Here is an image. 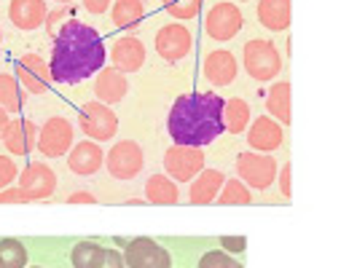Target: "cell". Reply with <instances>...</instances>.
Listing matches in <instances>:
<instances>
[{
	"instance_id": "cell-9",
	"label": "cell",
	"mask_w": 357,
	"mask_h": 268,
	"mask_svg": "<svg viewBox=\"0 0 357 268\" xmlns=\"http://www.w3.org/2000/svg\"><path fill=\"white\" fill-rule=\"evenodd\" d=\"M236 175L250 188H268L277 180V161H274V156L245 153L236 159Z\"/></svg>"
},
{
	"instance_id": "cell-31",
	"label": "cell",
	"mask_w": 357,
	"mask_h": 268,
	"mask_svg": "<svg viewBox=\"0 0 357 268\" xmlns=\"http://www.w3.org/2000/svg\"><path fill=\"white\" fill-rule=\"evenodd\" d=\"M164 8L175 19H194L202 11V0H164Z\"/></svg>"
},
{
	"instance_id": "cell-25",
	"label": "cell",
	"mask_w": 357,
	"mask_h": 268,
	"mask_svg": "<svg viewBox=\"0 0 357 268\" xmlns=\"http://www.w3.org/2000/svg\"><path fill=\"white\" fill-rule=\"evenodd\" d=\"M24 97H27V91H22L17 78L3 72L0 75V107L6 113H19L24 107Z\"/></svg>"
},
{
	"instance_id": "cell-26",
	"label": "cell",
	"mask_w": 357,
	"mask_h": 268,
	"mask_svg": "<svg viewBox=\"0 0 357 268\" xmlns=\"http://www.w3.org/2000/svg\"><path fill=\"white\" fill-rule=\"evenodd\" d=\"M223 126L231 132V134H239L250 126V105L245 100H229L223 105Z\"/></svg>"
},
{
	"instance_id": "cell-41",
	"label": "cell",
	"mask_w": 357,
	"mask_h": 268,
	"mask_svg": "<svg viewBox=\"0 0 357 268\" xmlns=\"http://www.w3.org/2000/svg\"><path fill=\"white\" fill-rule=\"evenodd\" d=\"M6 126H8V113L0 107V137H3V132H6Z\"/></svg>"
},
{
	"instance_id": "cell-5",
	"label": "cell",
	"mask_w": 357,
	"mask_h": 268,
	"mask_svg": "<svg viewBox=\"0 0 357 268\" xmlns=\"http://www.w3.org/2000/svg\"><path fill=\"white\" fill-rule=\"evenodd\" d=\"M164 169L169 178L180 180V182L194 180L204 169V153L191 145H172L164 156Z\"/></svg>"
},
{
	"instance_id": "cell-24",
	"label": "cell",
	"mask_w": 357,
	"mask_h": 268,
	"mask_svg": "<svg viewBox=\"0 0 357 268\" xmlns=\"http://www.w3.org/2000/svg\"><path fill=\"white\" fill-rule=\"evenodd\" d=\"M145 196L151 204H178V188H175V182L169 178H164V175H153V178H148L145 182Z\"/></svg>"
},
{
	"instance_id": "cell-34",
	"label": "cell",
	"mask_w": 357,
	"mask_h": 268,
	"mask_svg": "<svg viewBox=\"0 0 357 268\" xmlns=\"http://www.w3.org/2000/svg\"><path fill=\"white\" fill-rule=\"evenodd\" d=\"M97 268H126L124 255L119 250H102V258H100Z\"/></svg>"
},
{
	"instance_id": "cell-28",
	"label": "cell",
	"mask_w": 357,
	"mask_h": 268,
	"mask_svg": "<svg viewBox=\"0 0 357 268\" xmlns=\"http://www.w3.org/2000/svg\"><path fill=\"white\" fill-rule=\"evenodd\" d=\"M0 263L3 268H27V250L17 239H0Z\"/></svg>"
},
{
	"instance_id": "cell-45",
	"label": "cell",
	"mask_w": 357,
	"mask_h": 268,
	"mask_svg": "<svg viewBox=\"0 0 357 268\" xmlns=\"http://www.w3.org/2000/svg\"><path fill=\"white\" fill-rule=\"evenodd\" d=\"M0 268H3V263H0Z\"/></svg>"
},
{
	"instance_id": "cell-10",
	"label": "cell",
	"mask_w": 357,
	"mask_h": 268,
	"mask_svg": "<svg viewBox=\"0 0 357 268\" xmlns=\"http://www.w3.org/2000/svg\"><path fill=\"white\" fill-rule=\"evenodd\" d=\"M204 30L213 40H231L242 30V11L231 3H218L207 14Z\"/></svg>"
},
{
	"instance_id": "cell-11",
	"label": "cell",
	"mask_w": 357,
	"mask_h": 268,
	"mask_svg": "<svg viewBox=\"0 0 357 268\" xmlns=\"http://www.w3.org/2000/svg\"><path fill=\"white\" fill-rule=\"evenodd\" d=\"M191 46H194V38L188 33V27H183V24H167L156 33V52L167 62L183 59L191 52Z\"/></svg>"
},
{
	"instance_id": "cell-37",
	"label": "cell",
	"mask_w": 357,
	"mask_h": 268,
	"mask_svg": "<svg viewBox=\"0 0 357 268\" xmlns=\"http://www.w3.org/2000/svg\"><path fill=\"white\" fill-rule=\"evenodd\" d=\"M110 3H113V0H84V8H86L89 14H97V17H100V14H105L107 8H110Z\"/></svg>"
},
{
	"instance_id": "cell-23",
	"label": "cell",
	"mask_w": 357,
	"mask_h": 268,
	"mask_svg": "<svg viewBox=\"0 0 357 268\" xmlns=\"http://www.w3.org/2000/svg\"><path fill=\"white\" fill-rule=\"evenodd\" d=\"M113 24L116 27H124V30H135L145 17V6L143 0H116L113 3Z\"/></svg>"
},
{
	"instance_id": "cell-36",
	"label": "cell",
	"mask_w": 357,
	"mask_h": 268,
	"mask_svg": "<svg viewBox=\"0 0 357 268\" xmlns=\"http://www.w3.org/2000/svg\"><path fill=\"white\" fill-rule=\"evenodd\" d=\"M245 242H248L245 236H223V239H220L223 252H245V247H248Z\"/></svg>"
},
{
	"instance_id": "cell-40",
	"label": "cell",
	"mask_w": 357,
	"mask_h": 268,
	"mask_svg": "<svg viewBox=\"0 0 357 268\" xmlns=\"http://www.w3.org/2000/svg\"><path fill=\"white\" fill-rule=\"evenodd\" d=\"M65 14H68V8H59V11H54L52 17H46L49 19V30H52V36H56V27H59V22H62Z\"/></svg>"
},
{
	"instance_id": "cell-15",
	"label": "cell",
	"mask_w": 357,
	"mask_h": 268,
	"mask_svg": "<svg viewBox=\"0 0 357 268\" xmlns=\"http://www.w3.org/2000/svg\"><path fill=\"white\" fill-rule=\"evenodd\" d=\"M110 59H113V68L119 72L140 70L145 62L143 40H137V38H132V36L116 40V46H113V52H110Z\"/></svg>"
},
{
	"instance_id": "cell-39",
	"label": "cell",
	"mask_w": 357,
	"mask_h": 268,
	"mask_svg": "<svg viewBox=\"0 0 357 268\" xmlns=\"http://www.w3.org/2000/svg\"><path fill=\"white\" fill-rule=\"evenodd\" d=\"M97 198L91 196L89 191H75L70 198H68V204H94Z\"/></svg>"
},
{
	"instance_id": "cell-16",
	"label": "cell",
	"mask_w": 357,
	"mask_h": 268,
	"mask_svg": "<svg viewBox=\"0 0 357 268\" xmlns=\"http://www.w3.org/2000/svg\"><path fill=\"white\" fill-rule=\"evenodd\" d=\"M129 91L124 72H119L116 68H102L97 81H94V94H97V102L102 105H113V102H121Z\"/></svg>"
},
{
	"instance_id": "cell-7",
	"label": "cell",
	"mask_w": 357,
	"mask_h": 268,
	"mask_svg": "<svg viewBox=\"0 0 357 268\" xmlns=\"http://www.w3.org/2000/svg\"><path fill=\"white\" fill-rule=\"evenodd\" d=\"M81 132L89 134L91 140L105 143L119 132V118L116 113L102 102H86L81 107Z\"/></svg>"
},
{
	"instance_id": "cell-4",
	"label": "cell",
	"mask_w": 357,
	"mask_h": 268,
	"mask_svg": "<svg viewBox=\"0 0 357 268\" xmlns=\"http://www.w3.org/2000/svg\"><path fill=\"white\" fill-rule=\"evenodd\" d=\"M143 148L132 140H121L110 148L107 153V172L119 180H132L143 172Z\"/></svg>"
},
{
	"instance_id": "cell-6",
	"label": "cell",
	"mask_w": 357,
	"mask_h": 268,
	"mask_svg": "<svg viewBox=\"0 0 357 268\" xmlns=\"http://www.w3.org/2000/svg\"><path fill=\"white\" fill-rule=\"evenodd\" d=\"M73 148V124L68 118H49L38 129V150L49 159L65 156Z\"/></svg>"
},
{
	"instance_id": "cell-35",
	"label": "cell",
	"mask_w": 357,
	"mask_h": 268,
	"mask_svg": "<svg viewBox=\"0 0 357 268\" xmlns=\"http://www.w3.org/2000/svg\"><path fill=\"white\" fill-rule=\"evenodd\" d=\"M30 198L22 188H3L0 191V204H27Z\"/></svg>"
},
{
	"instance_id": "cell-38",
	"label": "cell",
	"mask_w": 357,
	"mask_h": 268,
	"mask_svg": "<svg viewBox=\"0 0 357 268\" xmlns=\"http://www.w3.org/2000/svg\"><path fill=\"white\" fill-rule=\"evenodd\" d=\"M277 172H280V175H277V178H280V188H282V196H290V166H282V169H277Z\"/></svg>"
},
{
	"instance_id": "cell-1",
	"label": "cell",
	"mask_w": 357,
	"mask_h": 268,
	"mask_svg": "<svg viewBox=\"0 0 357 268\" xmlns=\"http://www.w3.org/2000/svg\"><path fill=\"white\" fill-rule=\"evenodd\" d=\"M105 56V43L94 27L81 24V22H68L59 27L56 40H54L52 62H49L52 81L78 84L102 70Z\"/></svg>"
},
{
	"instance_id": "cell-17",
	"label": "cell",
	"mask_w": 357,
	"mask_h": 268,
	"mask_svg": "<svg viewBox=\"0 0 357 268\" xmlns=\"http://www.w3.org/2000/svg\"><path fill=\"white\" fill-rule=\"evenodd\" d=\"M49 17L43 0H11L8 6V19L14 22L19 30H36Z\"/></svg>"
},
{
	"instance_id": "cell-12",
	"label": "cell",
	"mask_w": 357,
	"mask_h": 268,
	"mask_svg": "<svg viewBox=\"0 0 357 268\" xmlns=\"http://www.w3.org/2000/svg\"><path fill=\"white\" fill-rule=\"evenodd\" d=\"M17 81L33 94H43L52 86V70L49 62L40 59L38 54H27L17 62Z\"/></svg>"
},
{
	"instance_id": "cell-32",
	"label": "cell",
	"mask_w": 357,
	"mask_h": 268,
	"mask_svg": "<svg viewBox=\"0 0 357 268\" xmlns=\"http://www.w3.org/2000/svg\"><path fill=\"white\" fill-rule=\"evenodd\" d=\"M199 268H242V263H236V260H234L231 252L210 250L207 255H202Z\"/></svg>"
},
{
	"instance_id": "cell-20",
	"label": "cell",
	"mask_w": 357,
	"mask_h": 268,
	"mask_svg": "<svg viewBox=\"0 0 357 268\" xmlns=\"http://www.w3.org/2000/svg\"><path fill=\"white\" fill-rule=\"evenodd\" d=\"M102 156L105 153L100 150V145L86 140V143H78L70 150L68 166H70V172H75V175H94L102 166Z\"/></svg>"
},
{
	"instance_id": "cell-2",
	"label": "cell",
	"mask_w": 357,
	"mask_h": 268,
	"mask_svg": "<svg viewBox=\"0 0 357 268\" xmlns=\"http://www.w3.org/2000/svg\"><path fill=\"white\" fill-rule=\"evenodd\" d=\"M223 100L215 91H197L178 97V102L169 110V134L175 145H202L215 143L223 134Z\"/></svg>"
},
{
	"instance_id": "cell-14",
	"label": "cell",
	"mask_w": 357,
	"mask_h": 268,
	"mask_svg": "<svg viewBox=\"0 0 357 268\" xmlns=\"http://www.w3.org/2000/svg\"><path fill=\"white\" fill-rule=\"evenodd\" d=\"M6 148H8V153H14V156H27V153H33L38 145V129L33 121H27V118H14V121H8L6 126V132H3V137H0Z\"/></svg>"
},
{
	"instance_id": "cell-29",
	"label": "cell",
	"mask_w": 357,
	"mask_h": 268,
	"mask_svg": "<svg viewBox=\"0 0 357 268\" xmlns=\"http://www.w3.org/2000/svg\"><path fill=\"white\" fill-rule=\"evenodd\" d=\"M102 250H105V247H100L97 242H81V244H75V250H73L70 263L75 268H97L100 258H102Z\"/></svg>"
},
{
	"instance_id": "cell-13",
	"label": "cell",
	"mask_w": 357,
	"mask_h": 268,
	"mask_svg": "<svg viewBox=\"0 0 357 268\" xmlns=\"http://www.w3.org/2000/svg\"><path fill=\"white\" fill-rule=\"evenodd\" d=\"M19 188L27 194L30 201L49 198L56 191V175L52 172V166H46V164H30L19 175Z\"/></svg>"
},
{
	"instance_id": "cell-33",
	"label": "cell",
	"mask_w": 357,
	"mask_h": 268,
	"mask_svg": "<svg viewBox=\"0 0 357 268\" xmlns=\"http://www.w3.org/2000/svg\"><path fill=\"white\" fill-rule=\"evenodd\" d=\"M17 166H14V161L8 159V156H0V191L6 188V185H11L14 178H17Z\"/></svg>"
},
{
	"instance_id": "cell-21",
	"label": "cell",
	"mask_w": 357,
	"mask_h": 268,
	"mask_svg": "<svg viewBox=\"0 0 357 268\" xmlns=\"http://www.w3.org/2000/svg\"><path fill=\"white\" fill-rule=\"evenodd\" d=\"M220 188H223V175H220L218 169H207V172H202V175L191 182L188 201H191V204H210V201L218 198Z\"/></svg>"
},
{
	"instance_id": "cell-18",
	"label": "cell",
	"mask_w": 357,
	"mask_h": 268,
	"mask_svg": "<svg viewBox=\"0 0 357 268\" xmlns=\"http://www.w3.org/2000/svg\"><path fill=\"white\" fill-rule=\"evenodd\" d=\"M248 143L252 150H261V153H271L282 145V126L277 121H271L268 116L255 118L250 126V134H248Z\"/></svg>"
},
{
	"instance_id": "cell-43",
	"label": "cell",
	"mask_w": 357,
	"mask_h": 268,
	"mask_svg": "<svg viewBox=\"0 0 357 268\" xmlns=\"http://www.w3.org/2000/svg\"><path fill=\"white\" fill-rule=\"evenodd\" d=\"M33 268H40V266H33Z\"/></svg>"
},
{
	"instance_id": "cell-19",
	"label": "cell",
	"mask_w": 357,
	"mask_h": 268,
	"mask_svg": "<svg viewBox=\"0 0 357 268\" xmlns=\"http://www.w3.org/2000/svg\"><path fill=\"white\" fill-rule=\"evenodd\" d=\"M204 72H207L210 84H215V86H229L234 78H236V59H234V54L226 52V49H218V52L207 54Z\"/></svg>"
},
{
	"instance_id": "cell-42",
	"label": "cell",
	"mask_w": 357,
	"mask_h": 268,
	"mask_svg": "<svg viewBox=\"0 0 357 268\" xmlns=\"http://www.w3.org/2000/svg\"><path fill=\"white\" fill-rule=\"evenodd\" d=\"M56 3H70V0H56Z\"/></svg>"
},
{
	"instance_id": "cell-27",
	"label": "cell",
	"mask_w": 357,
	"mask_h": 268,
	"mask_svg": "<svg viewBox=\"0 0 357 268\" xmlns=\"http://www.w3.org/2000/svg\"><path fill=\"white\" fill-rule=\"evenodd\" d=\"M266 110L274 118H280L282 124L290 121V86L287 84L271 86V91H268L266 97Z\"/></svg>"
},
{
	"instance_id": "cell-30",
	"label": "cell",
	"mask_w": 357,
	"mask_h": 268,
	"mask_svg": "<svg viewBox=\"0 0 357 268\" xmlns=\"http://www.w3.org/2000/svg\"><path fill=\"white\" fill-rule=\"evenodd\" d=\"M215 201H220V204H250L252 196L239 180H229V182H223L220 196L215 198Z\"/></svg>"
},
{
	"instance_id": "cell-44",
	"label": "cell",
	"mask_w": 357,
	"mask_h": 268,
	"mask_svg": "<svg viewBox=\"0 0 357 268\" xmlns=\"http://www.w3.org/2000/svg\"><path fill=\"white\" fill-rule=\"evenodd\" d=\"M0 40H3V36H0Z\"/></svg>"
},
{
	"instance_id": "cell-8",
	"label": "cell",
	"mask_w": 357,
	"mask_h": 268,
	"mask_svg": "<svg viewBox=\"0 0 357 268\" xmlns=\"http://www.w3.org/2000/svg\"><path fill=\"white\" fill-rule=\"evenodd\" d=\"M124 263L126 268H169L172 258L153 239H132L124 247Z\"/></svg>"
},
{
	"instance_id": "cell-22",
	"label": "cell",
	"mask_w": 357,
	"mask_h": 268,
	"mask_svg": "<svg viewBox=\"0 0 357 268\" xmlns=\"http://www.w3.org/2000/svg\"><path fill=\"white\" fill-rule=\"evenodd\" d=\"M258 19L266 30H285L290 27V0H261Z\"/></svg>"
},
{
	"instance_id": "cell-3",
	"label": "cell",
	"mask_w": 357,
	"mask_h": 268,
	"mask_svg": "<svg viewBox=\"0 0 357 268\" xmlns=\"http://www.w3.org/2000/svg\"><path fill=\"white\" fill-rule=\"evenodd\" d=\"M245 70L250 72L255 81H271L282 70V59L268 40L255 38V40L245 43Z\"/></svg>"
}]
</instances>
